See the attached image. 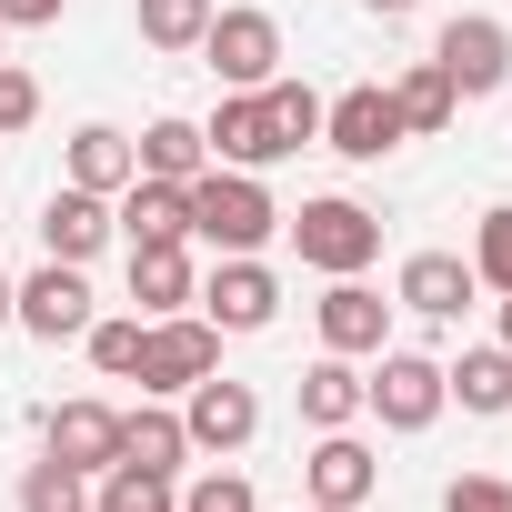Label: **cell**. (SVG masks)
I'll list each match as a JSON object with an SVG mask.
<instances>
[{
    "label": "cell",
    "instance_id": "obj_5",
    "mask_svg": "<svg viewBox=\"0 0 512 512\" xmlns=\"http://www.w3.org/2000/svg\"><path fill=\"white\" fill-rule=\"evenodd\" d=\"M201 372H221V332H211L201 312H161V322L141 332V372H131V382H141L151 402H171V392H191Z\"/></svg>",
    "mask_w": 512,
    "mask_h": 512
},
{
    "label": "cell",
    "instance_id": "obj_37",
    "mask_svg": "<svg viewBox=\"0 0 512 512\" xmlns=\"http://www.w3.org/2000/svg\"><path fill=\"white\" fill-rule=\"evenodd\" d=\"M502 352H512V292H502Z\"/></svg>",
    "mask_w": 512,
    "mask_h": 512
},
{
    "label": "cell",
    "instance_id": "obj_16",
    "mask_svg": "<svg viewBox=\"0 0 512 512\" xmlns=\"http://www.w3.org/2000/svg\"><path fill=\"white\" fill-rule=\"evenodd\" d=\"M201 272H191V241H131V312L161 322V312H191Z\"/></svg>",
    "mask_w": 512,
    "mask_h": 512
},
{
    "label": "cell",
    "instance_id": "obj_18",
    "mask_svg": "<svg viewBox=\"0 0 512 512\" xmlns=\"http://www.w3.org/2000/svg\"><path fill=\"white\" fill-rule=\"evenodd\" d=\"M111 231L121 241H191V181H131L121 201H111Z\"/></svg>",
    "mask_w": 512,
    "mask_h": 512
},
{
    "label": "cell",
    "instance_id": "obj_14",
    "mask_svg": "<svg viewBox=\"0 0 512 512\" xmlns=\"http://www.w3.org/2000/svg\"><path fill=\"white\" fill-rule=\"evenodd\" d=\"M372 482H382V462H372V442H352V432H322V442H312V462H302V492H312V502H332V512H362V502H372Z\"/></svg>",
    "mask_w": 512,
    "mask_h": 512
},
{
    "label": "cell",
    "instance_id": "obj_2",
    "mask_svg": "<svg viewBox=\"0 0 512 512\" xmlns=\"http://www.w3.org/2000/svg\"><path fill=\"white\" fill-rule=\"evenodd\" d=\"M282 231H292V251L312 272H372V251H382V211H362V201H342V191H322V201H302V211H282Z\"/></svg>",
    "mask_w": 512,
    "mask_h": 512
},
{
    "label": "cell",
    "instance_id": "obj_33",
    "mask_svg": "<svg viewBox=\"0 0 512 512\" xmlns=\"http://www.w3.org/2000/svg\"><path fill=\"white\" fill-rule=\"evenodd\" d=\"M442 512H512V482L502 472H462V482H442Z\"/></svg>",
    "mask_w": 512,
    "mask_h": 512
},
{
    "label": "cell",
    "instance_id": "obj_23",
    "mask_svg": "<svg viewBox=\"0 0 512 512\" xmlns=\"http://www.w3.org/2000/svg\"><path fill=\"white\" fill-rule=\"evenodd\" d=\"M131 161L151 171V181H201L211 171V141H201V121H181V111H161L141 141H131Z\"/></svg>",
    "mask_w": 512,
    "mask_h": 512
},
{
    "label": "cell",
    "instance_id": "obj_22",
    "mask_svg": "<svg viewBox=\"0 0 512 512\" xmlns=\"http://www.w3.org/2000/svg\"><path fill=\"white\" fill-rule=\"evenodd\" d=\"M121 462H131V472H171V482H181V462H191V432H181V412H171V402H141V412H121Z\"/></svg>",
    "mask_w": 512,
    "mask_h": 512
},
{
    "label": "cell",
    "instance_id": "obj_4",
    "mask_svg": "<svg viewBox=\"0 0 512 512\" xmlns=\"http://www.w3.org/2000/svg\"><path fill=\"white\" fill-rule=\"evenodd\" d=\"M191 312L211 332H272L282 322V282H272L262 251H221V262L201 272V292H191Z\"/></svg>",
    "mask_w": 512,
    "mask_h": 512
},
{
    "label": "cell",
    "instance_id": "obj_20",
    "mask_svg": "<svg viewBox=\"0 0 512 512\" xmlns=\"http://www.w3.org/2000/svg\"><path fill=\"white\" fill-rule=\"evenodd\" d=\"M442 392H452L472 422H502V412H512V352H502V342H472L462 362H442Z\"/></svg>",
    "mask_w": 512,
    "mask_h": 512
},
{
    "label": "cell",
    "instance_id": "obj_25",
    "mask_svg": "<svg viewBox=\"0 0 512 512\" xmlns=\"http://www.w3.org/2000/svg\"><path fill=\"white\" fill-rule=\"evenodd\" d=\"M262 121H272L282 161H292L302 141H322V91H312V81H282V71H272V81H262Z\"/></svg>",
    "mask_w": 512,
    "mask_h": 512
},
{
    "label": "cell",
    "instance_id": "obj_13",
    "mask_svg": "<svg viewBox=\"0 0 512 512\" xmlns=\"http://www.w3.org/2000/svg\"><path fill=\"white\" fill-rule=\"evenodd\" d=\"M472 262H462V251H412V262H402V282H392V302L402 312H422V322H462L472 312Z\"/></svg>",
    "mask_w": 512,
    "mask_h": 512
},
{
    "label": "cell",
    "instance_id": "obj_39",
    "mask_svg": "<svg viewBox=\"0 0 512 512\" xmlns=\"http://www.w3.org/2000/svg\"><path fill=\"white\" fill-rule=\"evenodd\" d=\"M0 31H11V21H0Z\"/></svg>",
    "mask_w": 512,
    "mask_h": 512
},
{
    "label": "cell",
    "instance_id": "obj_26",
    "mask_svg": "<svg viewBox=\"0 0 512 512\" xmlns=\"http://www.w3.org/2000/svg\"><path fill=\"white\" fill-rule=\"evenodd\" d=\"M91 512H181V482H171V472H131V462H111V472L91 482Z\"/></svg>",
    "mask_w": 512,
    "mask_h": 512
},
{
    "label": "cell",
    "instance_id": "obj_27",
    "mask_svg": "<svg viewBox=\"0 0 512 512\" xmlns=\"http://www.w3.org/2000/svg\"><path fill=\"white\" fill-rule=\"evenodd\" d=\"M141 332H151L141 312H121V322H91V332H81L91 372H101V382H131V372H141Z\"/></svg>",
    "mask_w": 512,
    "mask_h": 512
},
{
    "label": "cell",
    "instance_id": "obj_10",
    "mask_svg": "<svg viewBox=\"0 0 512 512\" xmlns=\"http://www.w3.org/2000/svg\"><path fill=\"white\" fill-rule=\"evenodd\" d=\"M322 141H332L342 161H382V151H402L412 131H402V111H392L382 81H352L342 101H322Z\"/></svg>",
    "mask_w": 512,
    "mask_h": 512
},
{
    "label": "cell",
    "instance_id": "obj_1",
    "mask_svg": "<svg viewBox=\"0 0 512 512\" xmlns=\"http://www.w3.org/2000/svg\"><path fill=\"white\" fill-rule=\"evenodd\" d=\"M282 231V201L262 191V171H201L191 181V241H211V251H262Z\"/></svg>",
    "mask_w": 512,
    "mask_h": 512
},
{
    "label": "cell",
    "instance_id": "obj_38",
    "mask_svg": "<svg viewBox=\"0 0 512 512\" xmlns=\"http://www.w3.org/2000/svg\"><path fill=\"white\" fill-rule=\"evenodd\" d=\"M302 512H332V502H302Z\"/></svg>",
    "mask_w": 512,
    "mask_h": 512
},
{
    "label": "cell",
    "instance_id": "obj_32",
    "mask_svg": "<svg viewBox=\"0 0 512 512\" xmlns=\"http://www.w3.org/2000/svg\"><path fill=\"white\" fill-rule=\"evenodd\" d=\"M31 121H41V81H31L21 61H0V141L31 131Z\"/></svg>",
    "mask_w": 512,
    "mask_h": 512
},
{
    "label": "cell",
    "instance_id": "obj_29",
    "mask_svg": "<svg viewBox=\"0 0 512 512\" xmlns=\"http://www.w3.org/2000/svg\"><path fill=\"white\" fill-rule=\"evenodd\" d=\"M211 31V0H141V41L151 51H201Z\"/></svg>",
    "mask_w": 512,
    "mask_h": 512
},
{
    "label": "cell",
    "instance_id": "obj_7",
    "mask_svg": "<svg viewBox=\"0 0 512 512\" xmlns=\"http://www.w3.org/2000/svg\"><path fill=\"white\" fill-rule=\"evenodd\" d=\"M201 61H211L221 91H262V81L282 71V21H272V11H211Z\"/></svg>",
    "mask_w": 512,
    "mask_h": 512
},
{
    "label": "cell",
    "instance_id": "obj_24",
    "mask_svg": "<svg viewBox=\"0 0 512 512\" xmlns=\"http://www.w3.org/2000/svg\"><path fill=\"white\" fill-rule=\"evenodd\" d=\"M392 111H402V131H452L462 91H452V71H442V61H412V71L392 81Z\"/></svg>",
    "mask_w": 512,
    "mask_h": 512
},
{
    "label": "cell",
    "instance_id": "obj_36",
    "mask_svg": "<svg viewBox=\"0 0 512 512\" xmlns=\"http://www.w3.org/2000/svg\"><path fill=\"white\" fill-rule=\"evenodd\" d=\"M0 332H21V322H11V272H0Z\"/></svg>",
    "mask_w": 512,
    "mask_h": 512
},
{
    "label": "cell",
    "instance_id": "obj_17",
    "mask_svg": "<svg viewBox=\"0 0 512 512\" xmlns=\"http://www.w3.org/2000/svg\"><path fill=\"white\" fill-rule=\"evenodd\" d=\"M101 241H111V201L81 191V181H61V191L41 201V251H51V262H91Z\"/></svg>",
    "mask_w": 512,
    "mask_h": 512
},
{
    "label": "cell",
    "instance_id": "obj_30",
    "mask_svg": "<svg viewBox=\"0 0 512 512\" xmlns=\"http://www.w3.org/2000/svg\"><path fill=\"white\" fill-rule=\"evenodd\" d=\"M462 262H472V282H482V292H512V201H502V211H482V231H472Z\"/></svg>",
    "mask_w": 512,
    "mask_h": 512
},
{
    "label": "cell",
    "instance_id": "obj_9",
    "mask_svg": "<svg viewBox=\"0 0 512 512\" xmlns=\"http://www.w3.org/2000/svg\"><path fill=\"white\" fill-rule=\"evenodd\" d=\"M181 432H191V452H241L251 432H262V392L251 382H231V372H201L191 392H181Z\"/></svg>",
    "mask_w": 512,
    "mask_h": 512
},
{
    "label": "cell",
    "instance_id": "obj_31",
    "mask_svg": "<svg viewBox=\"0 0 512 512\" xmlns=\"http://www.w3.org/2000/svg\"><path fill=\"white\" fill-rule=\"evenodd\" d=\"M181 512H262V502H251L241 472H201V482H181Z\"/></svg>",
    "mask_w": 512,
    "mask_h": 512
},
{
    "label": "cell",
    "instance_id": "obj_6",
    "mask_svg": "<svg viewBox=\"0 0 512 512\" xmlns=\"http://www.w3.org/2000/svg\"><path fill=\"white\" fill-rule=\"evenodd\" d=\"M432 61L452 71L462 101H492V91L512 81V21H492V11H452L442 41H432Z\"/></svg>",
    "mask_w": 512,
    "mask_h": 512
},
{
    "label": "cell",
    "instance_id": "obj_3",
    "mask_svg": "<svg viewBox=\"0 0 512 512\" xmlns=\"http://www.w3.org/2000/svg\"><path fill=\"white\" fill-rule=\"evenodd\" d=\"M442 402H452V392H442V362H432V352H392V342L372 352V372H362V412H372L382 432H432Z\"/></svg>",
    "mask_w": 512,
    "mask_h": 512
},
{
    "label": "cell",
    "instance_id": "obj_19",
    "mask_svg": "<svg viewBox=\"0 0 512 512\" xmlns=\"http://www.w3.org/2000/svg\"><path fill=\"white\" fill-rule=\"evenodd\" d=\"M292 402H302L312 432H352V422H362V362H352V352H322V362L292 382Z\"/></svg>",
    "mask_w": 512,
    "mask_h": 512
},
{
    "label": "cell",
    "instance_id": "obj_15",
    "mask_svg": "<svg viewBox=\"0 0 512 512\" xmlns=\"http://www.w3.org/2000/svg\"><path fill=\"white\" fill-rule=\"evenodd\" d=\"M201 141H211L221 171H272V161H282V141H272V121H262V91H221V111L201 121Z\"/></svg>",
    "mask_w": 512,
    "mask_h": 512
},
{
    "label": "cell",
    "instance_id": "obj_8",
    "mask_svg": "<svg viewBox=\"0 0 512 512\" xmlns=\"http://www.w3.org/2000/svg\"><path fill=\"white\" fill-rule=\"evenodd\" d=\"M11 322L31 332V342H81L101 312H91V282H81V262H41L31 282H11Z\"/></svg>",
    "mask_w": 512,
    "mask_h": 512
},
{
    "label": "cell",
    "instance_id": "obj_28",
    "mask_svg": "<svg viewBox=\"0 0 512 512\" xmlns=\"http://www.w3.org/2000/svg\"><path fill=\"white\" fill-rule=\"evenodd\" d=\"M21 512H91V472H71V462H31L21 472Z\"/></svg>",
    "mask_w": 512,
    "mask_h": 512
},
{
    "label": "cell",
    "instance_id": "obj_34",
    "mask_svg": "<svg viewBox=\"0 0 512 512\" xmlns=\"http://www.w3.org/2000/svg\"><path fill=\"white\" fill-rule=\"evenodd\" d=\"M0 21H11V31H51V21H61V0H0Z\"/></svg>",
    "mask_w": 512,
    "mask_h": 512
},
{
    "label": "cell",
    "instance_id": "obj_11",
    "mask_svg": "<svg viewBox=\"0 0 512 512\" xmlns=\"http://www.w3.org/2000/svg\"><path fill=\"white\" fill-rule=\"evenodd\" d=\"M312 322H322V352H352V362L392 342V302H382V292H372L362 272H342V282H332V292L312 302Z\"/></svg>",
    "mask_w": 512,
    "mask_h": 512
},
{
    "label": "cell",
    "instance_id": "obj_21",
    "mask_svg": "<svg viewBox=\"0 0 512 512\" xmlns=\"http://www.w3.org/2000/svg\"><path fill=\"white\" fill-rule=\"evenodd\" d=\"M71 181H81V191H101V201H121V191L141 181V161H131V131H111V121H81V131H71Z\"/></svg>",
    "mask_w": 512,
    "mask_h": 512
},
{
    "label": "cell",
    "instance_id": "obj_35",
    "mask_svg": "<svg viewBox=\"0 0 512 512\" xmlns=\"http://www.w3.org/2000/svg\"><path fill=\"white\" fill-rule=\"evenodd\" d=\"M362 11H372V21H402V11H422V0H362Z\"/></svg>",
    "mask_w": 512,
    "mask_h": 512
},
{
    "label": "cell",
    "instance_id": "obj_12",
    "mask_svg": "<svg viewBox=\"0 0 512 512\" xmlns=\"http://www.w3.org/2000/svg\"><path fill=\"white\" fill-rule=\"evenodd\" d=\"M41 452H51V462H71V472H91V482H101V472H111V462H121V412H111V402H61V412H51V422H41Z\"/></svg>",
    "mask_w": 512,
    "mask_h": 512
}]
</instances>
